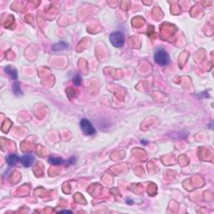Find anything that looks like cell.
<instances>
[{
    "label": "cell",
    "instance_id": "cell-1",
    "mask_svg": "<svg viewBox=\"0 0 214 214\" xmlns=\"http://www.w3.org/2000/svg\"><path fill=\"white\" fill-rule=\"evenodd\" d=\"M154 59H155V63L161 66H167L171 62L170 56L167 51L162 48H160L158 50H155Z\"/></svg>",
    "mask_w": 214,
    "mask_h": 214
},
{
    "label": "cell",
    "instance_id": "cell-2",
    "mask_svg": "<svg viewBox=\"0 0 214 214\" xmlns=\"http://www.w3.org/2000/svg\"><path fill=\"white\" fill-rule=\"evenodd\" d=\"M110 41L114 47H122L125 44V35L121 31H115L110 34Z\"/></svg>",
    "mask_w": 214,
    "mask_h": 214
},
{
    "label": "cell",
    "instance_id": "cell-3",
    "mask_svg": "<svg viewBox=\"0 0 214 214\" xmlns=\"http://www.w3.org/2000/svg\"><path fill=\"white\" fill-rule=\"evenodd\" d=\"M79 126L85 135H93L96 133V131L94 128V126H92L91 121L87 119H81L79 122Z\"/></svg>",
    "mask_w": 214,
    "mask_h": 214
},
{
    "label": "cell",
    "instance_id": "cell-4",
    "mask_svg": "<svg viewBox=\"0 0 214 214\" xmlns=\"http://www.w3.org/2000/svg\"><path fill=\"white\" fill-rule=\"evenodd\" d=\"M19 161H20L21 164L23 165L24 167H30L34 163L35 157L32 154H25V155L21 156Z\"/></svg>",
    "mask_w": 214,
    "mask_h": 214
},
{
    "label": "cell",
    "instance_id": "cell-5",
    "mask_svg": "<svg viewBox=\"0 0 214 214\" xmlns=\"http://www.w3.org/2000/svg\"><path fill=\"white\" fill-rule=\"evenodd\" d=\"M20 160V157L16 154H10L6 157L7 163L9 167H14L17 164V162Z\"/></svg>",
    "mask_w": 214,
    "mask_h": 214
},
{
    "label": "cell",
    "instance_id": "cell-6",
    "mask_svg": "<svg viewBox=\"0 0 214 214\" xmlns=\"http://www.w3.org/2000/svg\"><path fill=\"white\" fill-rule=\"evenodd\" d=\"M4 71H5V72H6L13 79H17V78H18V72H17V70H16V69L13 68L12 66H10V65H8V66L5 67Z\"/></svg>",
    "mask_w": 214,
    "mask_h": 214
},
{
    "label": "cell",
    "instance_id": "cell-7",
    "mask_svg": "<svg viewBox=\"0 0 214 214\" xmlns=\"http://www.w3.org/2000/svg\"><path fill=\"white\" fill-rule=\"evenodd\" d=\"M68 48V44L65 41H60L58 44L53 45L52 50L53 51H61V50H66Z\"/></svg>",
    "mask_w": 214,
    "mask_h": 214
},
{
    "label": "cell",
    "instance_id": "cell-8",
    "mask_svg": "<svg viewBox=\"0 0 214 214\" xmlns=\"http://www.w3.org/2000/svg\"><path fill=\"white\" fill-rule=\"evenodd\" d=\"M49 162L50 164L55 165V166H59V165L63 164L65 161L60 157H54V156H50L49 158Z\"/></svg>",
    "mask_w": 214,
    "mask_h": 214
},
{
    "label": "cell",
    "instance_id": "cell-9",
    "mask_svg": "<svg viewBox=\"0 0 214 214\" xmlns=\"http://www.w3.org/2000/svg\"><path fill=\"white\" fill-rule=\"evenodd\" d=\"M73 82L76 86H79L82 84V77L79 74H76L73 78Z\"/></svg>",
    "mask_w": 214,
    "mask_h": 214
},
{
    "label": "cell",
    "instance_id": "cell-10",
    "mask_svg": "<svg viewBox=\"0 0 214 214\" xmlns=\"http://www.w3.org/2000/svg\"><path fill=\"white\" fill-rule=\"evenodd\" d=\"M13 91H14V92L16 95L22 94V92H21V91H20V88H19V85H18V83H15L14 85V88H13Z\"/></svg>",
    "mask_w": 214,
    "mask_h": 214
},
{
    "label": "cell",
    "instance_id": "cell-11",
    "mask_svg": "<svg viewBox=\"0 0 214 214\" xmlns=\"http://www.w3.org/2000/svg\"><path fill=\"white\" fill-rule=\"evenodd\" d=\"M75 157L72 156L71 159H69V160L67 161V165L73 164V163H75Z\"/></svg>",
    "mask_w": 214,
    "mask_h": 214
},
{
    "label": "cell",
    "instance_id": "cell-12",
    "mask_svg": "<svg viewBox=\"0 0 214 214\" xmlns=\"http://www.w3.org/2000/svg\"><path fill=\"white\" fill-rule=\"evenodd\" d=\"M61 212V213H63V212H65V213H66V212H69V213H72V212H71V211H66V210L61 211V212Z\"/></svg>",
    "mask_w": 214,
    "mask_h": 214
}]
</instances>
